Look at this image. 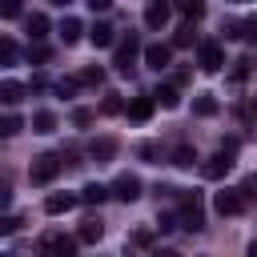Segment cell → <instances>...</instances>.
<instances>
[{
    "mask_svg": "<svg viewBox=\"0 0 257 257\" xmlns=\"http://www.w3.org/2000/svg\"><path fill=\"white\" fill-rule=\"evenodd\" d=\"M60 169H64V157H56V153H44V157H36V161H32V169H28V181H32V185H52Z\"/></svg>",
    "mask_w": 257,
    "mask_h": 257,
    "instance_id": "1",
    "label": "cell"
},
{
    "mask_svg": "<svg viewBox=\"0 0 257 257\" xmlns=\"http://www.w3.org/2000/svg\"><path fill=\"white\" fill-rule=\"evenodd\" d=\"M177 221H181L185 229H201V225H205V205H201V193H197V189L181 193V213H177Z\"/></svg>",
    "mask_w": 257,
    "mask_h": 257,
    "instance_id": "2",
    "label": "cell"
},
{
    "mask_svg": "<svg viewBox=\"0 0 257 257\" xmlns=\"http://www.w3.org/2000/svg\"><path fill=\"white\" fill-rule=\"evenodd\" d=\"M137 56H141V40L128 32L124 40H116V56H112V64H116V72H133V64H137Z\"/></svg>",
    "mask_w": 257,
    "mask_h": 257,
    "instance_id": "3",
    "label": "cell"
},
{
    "mask_svg": "<svg viewBox=\"0 0 257 257\" xmlns=\"http://www.w3.org/2000/svg\"><path fill=\"white\" fill-rule=\"evenodd\" d=\"M197 64H201L205 72H221V68H225V48H221L217 40H201V48H197Z\"/></svg>",
    "mask_w": 257,
    "mask_h": 257,
    "instance_id": "4",
    "label": "cell"
},
{
    "mask_svg": "<svg viewBox=\"0 0 257 257\" xmlns=\"http://www.w3.org/2000/svg\"><path fill=\"white\" fill-rule=\"evenodd\" d=\"M40 249H44V257H76V241L64 233H44Z\"/></svg>",
    "mask_w": 257,
    "mask_h": 257,
    "instance_id": "5",
    "label": "cell"
},
{
    "mask_svg": "<svg viewBox=\"0 0 257 257\" xmlns=\"http://www.w3.org/2000/svg\"><path fill=\"white\" fill-rule=\"evenodd\" d=\"M213 209H217L221 217H237V213L245 209V201H241L237 189H221V193H213Z\"/></svg>",
    "mask_w": 257,
    "mask_h": 257,
    "instance_id": "6",
    "label": "cell"
},
{
    "mask_svg": "<svg viewBox=\"0 0 257 257\" xmlns=\"http://www.w3.org/2000/svg\"><path fill=\"white\" fill-rule=\"evenodd\" d=\"M108 193H112L116 201H137V197H141V181H137L133 173H120V177L112 181V189H108Z\"/></svg>",
    "mask_w": 257,
    "mask_h": 257,
    "instance_id": "7",
    "label": "cell"
},
{
    "mask_svg": "<svg viewBox=\"0 0 257 257\" xmlns=\"http://www.w3.org/2000/svg\"><path fill=\"white\" fill-rule=\"evenodd\" d=\"M141 52H145V64H149V68H157V72H161V68H169V60H173V48H169V44H145Z\"/></svg>",
    "mask_w": 257,
    "mask_h": 257,
    "instance_id": "8",
    "label": "cell"
},
{
    "mask_svg": "<svg viewBox=\"0 0 257 257\" xmlns=\"http://www.w3.org/2000/svg\"><path fill=\"white\" fill-rule=\"evenodd\" d=\"M229 169H233V157H225V153H213V157H209V161L201 165V173H205L209 181H221V177H225Z\"/></svg>",
    "mask_w": 257,
    "mask_h": 257,
    "instance_id": "9",
    "label": "cell"
},
{
    "mask_svg": "<svg viewBox=\"0 0 257 257\" xmlns=\"http://www.w3.org/2000/svg\"><path fill=\"white\" fill-rule=\"evenodd\" d=\"M88 157H92L96 165H108V161L116 157V141H112V137H100V141H92V149H88Z\"/></svg>",
    "mask_w": 257,
    "mask_h": 257,
    "instance_id": "10",
    "label": "cell"
},
{
    "mask_svg": "<svg viewBox=\"0 0 257 257\" xmlns=\"http://www.w3.org/2000/svg\"><path fill=\"white\" fill-rule=\"evenodd\" d=\"M72 205H76V193H52V197H44V213H52V217L68 213Z\"/></svg>",
    "mask_w": 257,
    "mask_h": 257,
    "instance_id": "11",
    "label": "cell"
},
{
    "mask_svg": "<svg viewBox=\"0 0 257 257\" xmlns=\"http://www.w3.org/2000/svg\"><path fill=\"white\" fill-rule=\"evenodd\" d=\"M145 24L157 32V28H165L169 24V4H161V0H153L149 8H145Z\"/></svg>",
    "mask_w": 257,
    "mask_h": 257,
    "instance_id": "12",
    "label": "cell"
},
{
    "mask_svg": "<svg viewBox=\"0 0 257 257\" xmlns=\"http://www.w3.org/2000/svg\"><path fill=\"white\" fill-rule=\"evenodd\" d=\"M24 28H28V36L40 44V40L48 36V16H44V12H28V16H24Z\"/></svg>",
    "mask_w": 257,
    "mask_h": 257,
    "instance_id": "13",
    "label": "cell"
},
{
    "mask_svg": "<svg viewBox=\"0 0 257 257\" xmlns=\"http://www.w3.org/2000/svg\"><path fill=\"white\" fill-rule=\"evenodd\" d=\"M221 112V100L209 96V92H197L193 96V116H217Z\"/></svg>",
    "mask_w": 257,
    "mask_h": 257,
    "instance_id": "14",
    "label": "cell"
},
{
    "mask_svg": "<svg viewBox=\"0 0 257 257\" xmlns=\"http://www.w3.org/2000/svg\"><path fill=\"white\" fill-rule=\"evenodd\" d=\"M24 92H28V88H24L20 80H0V104H8V108H12V104H20V100H24Z\"/></svg>",
    "mask_w": 257,
    "mask_h": 257,
    "instance_id": "15",
    "label": "cell"
},
{
    "mask_svg": "<svg viewBox=\"0 0 257 257\" xmlns=\"http://www.w3.org/2000/svg\"><path fill=\"white\" fill-rule=\"evenodd\" d=\"M88 40H92L96 48H108V44H116V28H112V24H92V28H88Z\"/></svg>",
    "mask_w": 257,
    "mask_h": 257,
    "instance_id": "16",
    "label": "cell"
},
{
    "mask_svg": "<svg viewBox=\"0 0 257 257\" xmlns=\"http://www.w3.org/2000/svg\"><path fill=\"white\" fill-rule=\"evenodd\" d=\"M104 197H108V189H104V185H96V181H88V185L76 193V205H100Z\"/></svg>",
    "mask_w": 257,
    "mask_h": 257,
    "instance_id": "17",
    "label": "cell"
},
{
    "mask_svg": "<svg viewBox=\"0 0 257 257\" xmlns=\"http://www.w3.org/2000/svg\"><path fill=\"white\" fill-rule=\"evenodd\" d=\"M80 32H84V28H80V20H76V16H64V20H60V40H64V44H76V40H80Z\"/></svg>",
    "mask_w": 257,
    "mask_h": 257,
    "instance_id": "18",
    "label": "cell"
},
{
    "mask_svg": "<svg viewBox=\"0 0 257 257\" xmlns=\"http://www.w3.org/2000/svg\"><path fill=\"white\" fill-rule=\"evenodd\" d=\"M153 108H157V104H153V96H137V100L128 104V116H133V120H149V116H153Z\"/></svg>",
    "mask_w": 257,
    "mask_h": 257,
    "instance_id": "19",
    "label": "cell"
},
{
    "mask_svg": "<svg viewBox=\"0 0 257 257\" xmlns=\"http://www.w3.org/2000/svg\"><path fill=\"white\" fill-rule=\"evenodd\" d=\"M56 128V112H48V108H40V112H32V133H52Z\"/></svg>",
    "mask_w": 257,
    "mask_h": 257,
    "instance_id": "20",
    "label": "cell"
},
{
    "mask_svg": "<svg viewBox=\"0 0 257 257\" xmlns=\"http://www.w3.org/2000/svg\"><path fill=\"white\" fill-rule=\"evenodd\" d=\"M153 104H165V108H177V104H181V92H177L173 84H165V88H157V92H153Z\"/></svg>",
    "mask_w": 257,
    "mask_h": 257,
    "instance_id": "21",
    "label": "cell"
},
{
    "mask_svg": "<svg viewBox=\"0 0 257 257\" xmlns=\"http://www.w3.org/2000/svg\"><path fill=\"white\" fill-rule=\"evenodd\" d=\"M100 237H104V225L96 217H84L80 221V241H100Z\"/></svg>",
    "mask_w": 257,
    "mask_h": 257,
    "instance_id": "22",
    "label": "cell"
},
{
    "mask_svg": "<svg viewBox=\"0 0 257 257\" xmlns=\"http://www.w3.org/2000/svg\"><path fill=\"white\" fill-rule=\"evenodd\" d=\"M76 84H100L104 80V68H96V64H88V68H80L76 76H72Z\"/></svg>",
    "mask_w": 257,
    "mask_h": 257,
    "instance_id": "23",
    "label": "cell"
},
{
    "mask_svg": "<svg viewBox=\"0 0 257 257\" xmlns=\"http://www.w3.org/2000/svg\"><path fill=\"white\" fill-rule=\"evenodd\" d=\"M20 128H24V120H20L16 112H4V116H0V137H16Z\"/></svg>",
    "mask_w": 257,
    "mask_h": 257,
    "instance_id": "24",
    "label": "cell"
},
{
    "mask_svg": "<svg viewBox=\"0 0 257 257\" xmlns=\"http://www.w3.org/2000/svg\"><path fill=\"white\" fill-rule=\"evenodd\" d=\"M197 161V149L193 145H177V153H173V165H181V169H189Z\"/></svg>",
    "mask_w": 257,
    "mask_h": 257,
    "instance_id": "25",
    "label": "cell"
},
{
    "mask_svg": "<svg viewBox=\"0 0 257 257\" xmlns=\"http://www.w3.org/2000/svg\"><path fill=\"white\" fill-rule=\"evenodd\" d=\"M16 56H20V48H16L8 36H0V64L8 68V64H16Z\"/></svg>",
    "mask_w": 257,
    "mask_h": 257,
    "instance_id": "26",
    "label": "cell"
},
{
    "mask_svg": "<svg viewBox=\"0 0 257 257\" xmlns=\"http://www.w3.org/2000/svg\"><path fill=\"white\" fill-rule=\"evenodd\" d=\"M100 112H108V116H112V112H124V100H120L116 92H108V96H104V104H100Z\"/></svg>",
    "mask_w": 257,
    "mask_h": 257,
    "instance_id": "27",
    "label": "cell"
},
{
    "mask_svg": "<svg viewBox=\"0 0 257 257\" xmlns=\"http://www.w3.org/2000/svg\"><path fill=\"white\" fill-rule=\"evenodd\" d=\"M92 116H96L92 108H76V112H72V124H76V128H88V124H92Z\"/></svg>",
    "mask_w": 257,
    "mask_h": 257,
    "instance_id": "28",
    "label": "cell"
},
{
    "mask_svg": "<svg viewBox=\"0 0 257 257\" xmlns=\"http://www.w3.org/2000/svg\"><path fill=\"white\" fill-rule=\"evenodd\" d=\"M181 12H185L189 20H197V16H205V4H197V0H185V4H181Z\"/></svg>",
    "mask_w": 257,
    "mask_h": 257,
    "instance_id": "29",
    "label": "cell"
},
{
    "mask_svg": "<svg viewBox=\"0 0 257 257\" xmlns=\"http://www.w3.org/2000/svg\"><path fill=\"white\" fill-rule=\"evenodd\" d=\"M173 44L177 48H185V44H193V28L185 24V28H177V36H173Z\"/></svg>",
    "mask_w": 257,
    "mask_h": 257,
    "instance_id": "30",
    "label": "cell"
},
{
    "mask_svg": "<svg viewBox=\"0 0 257 257\" xmlns=\"http://www.w3.org/2000/svg\"><path fill=\"white\" fill-rule=\"evenodd\" d=\"M28 56H32V64H44V60H48L52 52H48L44 44H32V48H28Z\"/></svg>",
    "mask_w": 257,
    "mask_h": 257,
    "instance_id": "31",
    "label": "cell"
},
{
    "mask_svg": "<svg viewBox=\"0 0 257 257\" xmlns=\"http://www.w3.org/2000/svg\"><path fill=\"white\" fill-rule=\"evenodd\" d=\"M20 225H24L20 217H0V233H16Z\"/></svg>",
    "mask_w": 257,
    "mask_h": 257,
    "instance_id": "32",
    "label": "cell"
},
{
    "mask_svg": "<svg viewBox=\"0 0 257 257\" xmlns=\"http://www.w3.org/2000/svg\"><path fill=\"white\" fill-rule=\"evenodd\" d=\"M245 76H249V56H241L237 68H233V80H245Z\"/></svg>",
    "mask_w": 257,
    "mask_h": 257,
    "instance_id": "33",
    "label": "cell"
},
{
    "mask_svg": "<svg viewBox=\"0 0 257 257\" xmlns=\"http://www.w3.org/2000/svg\"><path fill=\"white\" fill-rule=\"evenodd\" d=\"M141 157H145V161H153V165H157V157H161V149H157V145H153V141H149V145H141Z\"/></svg>",
    "mask_w": 257,
    "mask_h": 257,
    "instance_id": "34",
    "label": "cell"
},
{
    "mask_svg": "<svg viewBox=\"0 0 257 257\" xmlns=\"http://www.w3.org/2000/svg\"><path fill=\"white\" fill-rule=\"evenodd\" d=\"M157 229H161V233H169V229H177V217H173V213H165V217L157 221Z\"/></svg>",
    "mask_w": 257,
    "mask_h": 257,
    "instance_id": "35",
    "label": "cell"
},
{
    "mask_svg": "<svg viewBox=\"0 0 257 257\" xmlns=\"http://www.w3.org/2000/svg\"><path fill=\"white\" fill-rule=\"evenodd\" d=\"M133 241H137V245H153V229H137Z\"/></svg>",
    "mask_w": 257,
    "mask_h": 257,
    "instance_id": "36",
    "label": "cell"
},
{
    "mask_svg": "<svg viewBox=\"0 0 257 257\" xmlns=\"http://www.w3.org/2000/svg\"><path fill=\"white\" fill-rule=\"evenodd\" d=\"M0 16H4V20H12V16H20V4H0Z\"/></svg>",
    "mask_w": 257,
    "mask_h": 257,
    "instance_id": "37",
    "label": "cell"
},
{
    "mask_svg": "<svg viewBox=\"0 0 257 257\" xmlns=\"http://www.w3.org/2000/svg\"><path fill=\"white\" fill-rule=\"evenodd\" d=\"M8 205H12V193H8L4 185H0V209H8Z\"/></svg>",
    "mask_w": 257,
    "mask_h": 257,
    "instance_id": "38",
    "label": "cell"
},
{
    "mask_svg": "<svg viewBox=\"0 0 257 257\" xmlns=\"http://www.w3.org/2000/svg\"><path fill=\"white\" fill-rule=\"evenodd\" d=\"M153 257H181V253H173V249H157Z\"/></svg>",
    "mask_w": 257,
    "mask_h": 257,
    "instance_id": "39",
    "label": "cell"
},
{
    "mask_svg": "<svg viewBox=\"0 0 257 257\" xmlns=\"http://www.w3.org/2000/svg\"><path fill=\"white\" fill-rule=\"evenodd\" d=\"M0 257H12V253H0Z\"/></svg>",
    "mask_w": 257,
    "mask_h": 257,
    "instance_id": "40",
    "label": "cell"
}]
</instances>
